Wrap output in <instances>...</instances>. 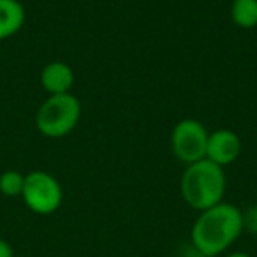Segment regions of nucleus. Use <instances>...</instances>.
Here are the masks:
<instances>
[{
    "label": "nucleus",
    "mask_w": 257,
    "mask_h": 257,
    "mask_svg": "<svg viewBox=\"0 0 257 257\" xmlns=\"http://www.w3.org/2000/svg\"><path fill=\"white\" fill-rule=\"evenodd\" d=\"M22 199L36 215H51L62 206L64 189L53 175L46 171H32L25 175Z\"/></svg>",
    "instance_id": "20e7f679"
},
{
    "label": "nucleus",
    "mask_w": 257,
    "mask_h": 257,
    "mask_svg": "<svg viewBox=\"0 0 257 257\" xmlns=\"http://www.w3.org/2000/svg\"><path fill=\"white\" fill-rule=\"evenodd\" d=\"M27 13L20 0H0V41L13 37L25 25Z\"/></svg>",
    "instance_id": "6e6552de"
},
{
    "label": "nucleus",
    "mask_w": 257,
    "mask_h": 257,
    "mask_svg": "<svg viewBox=\"0 0 257 257\" xmlns=\"http://www.w3.org/2000/svg\"><path fill=\"white\" fill-rule=\"evenodd\" d=\"M243 232L241 210L231 203H218L199 211L190 231L192 246L201 257L224 253Z\"/></svg>",
    "instance_id": "f257e3e1"
},
{
    "label": "nucleus",
    "mask_w": 257,
    "mask_h": 257,
    "mask_svg": "<svg viewBox=\"0 0 257 257\" xmlns=\"http://www.w3.org/2000/svg\"><path fill=\"white\" fill-rule=\"evenodd\" d=\"M0 257H16L13 246L4 238H0Z\"/></svg>",
    "instance_id": "f8f14e48"
},
{
    "label": "nucleus",
    "mask_w": 257,
    "mask_h": 257,
    "mask_svg": "<svg viewBox=\"0 0 257 257\" xmlns=\"http://www.w3.org/2000/svg\"><path fill=\"white\" fill-rule=\"evenodd\" d=\"M225 257H250L248 253H245V252H231V253H227Z\"/></svg>",
    "instance_id": "ddd939ff"
},
{
    "label": "nucleus",
    "mask_w": 257,
    "mask_h": 257,
    "mask_svg": "<svg viewBox=\"0 0 257 257\" xmlns=\"http://www.w3.org/2000/svg\"><path fill=\"white\" fill-rule=\"evenodd\" d=\"M81 118V102L72 93L50 95L36 113V127L43 136L57 140L72 133Z\"/></svg>",
    "instance_id": "7ed1b4c3"
},
{
    "label": "nucleus",
    "mask_w": 257,
    "mask_h": 257,
    "mask_svg": "<svg viewBox=\"0 0 257 257\" xmlns=\"http://www.w3.org/2000/svg\"><path fill=\"white\" fill-rule=\"evenodd\" d=\"M243 217V231L250 234H257V204L248 206L245 211H241Z\"/></svg>",
    "instance_id": "9b49d317"
},
{
    "label": "nucleus",
    "mask_w": 257,
    "mask_h": 257,
    "mask_svg": "<svg viewBox=\"0 0 257 257\" xmlns=\"http://www.w3.org/2000/svg\"><path fill=\"white\" fill-rule=\"evenodd\" d=\"M74 85V71L65 62H50L41 71V86L50 95L71 93Z\"/></svg>",
    "instance_id": "0eeeda50"
},
{
    "label": "nucleus",
    "mask_w": 257,
    "mask_h": 257,
    "mask_svg": "<svg viewBox=\"0 0 257 257\" xmlns=\"http://www.w3.org/2000/svg\"><path fill=\"white\" fill-rule=\"evenodd\" d=\"M210 133L199 120L183 118L173 127L171 133V150L175 157L183 164L206 159V145Z\"/></svg>",
    "instance_id": "39448f33"
},
{
    "label": "nucleus",
    "mask_w": 257,
    "mask_h": 257,
    "mask_svg": "<svg viewBox=\"0 0 257 257\" xmlns=\"http://www.w3.org/2000/svg\"><path fill=\"white\" fill-rule=\"evenodd\" d=\"M231 20L239 29L257 27V0H232Z\"/></svg>",
    "instance_id": "1a4fd4ad"
},
{
    "label": "nucleus",
    "mask_w": 257,
    "mask_h": 257,
    "mask_svg": "<svg viewBox=\"0 0 257 257\" xmlns=\"http://www.w3.org/2000/svg\"><path fill=\"white\" fill-rule=\"evenodd\" d=\"M180 192L190 208L197 211L208 210L222 203L225 194L224 168L203 159L185 168L180 180Z\"/></svg>",
    "instance_id": "f03ea898"
},
{
    "label": "nucleus",
    "mask_w": 257,
    "mask_h": 257,
    "mask_svg": "<svg viewBox=\"0 0 257 257\" xmlns=\"http://www.w3.org/2000/svg\"><path fill=\"white\" fill-rule=\"evenodd\" d=\"M23 185H25V175L16 169H8L0 175V192L6 197H22Z\"/></svg>",
    "instance_id": "9d476101"
},
{
    "label": "nucleus",
    "mask_w": 257,
    "mask_h": 257,
    "mask_svg": "<svg viewBox=\"0 0 257 257\" xmlns=\"http://www.w3.org/2000/svg\"><path fill=\"white\" fill-rule=\"evenodd\" d=\"M241 154V140L229 128H218L208 136L206 159L224 168L236 161Z\"/></svg>",
    "instance_id": "423d86ee"
}]
</instances>
